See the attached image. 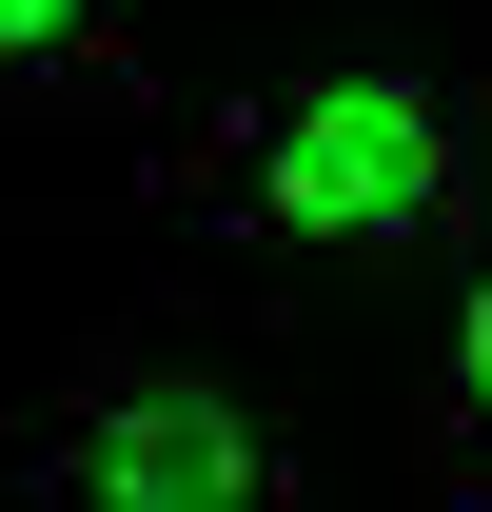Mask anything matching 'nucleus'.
Instances as JSON below:
<instances>
[{"label":"nucleus","mask_w":492,"mask_h":512,"mask_svg":"<svg viewBox=\"0 0 492 512\" xmlns=\"http://www.w3.org/2000/svg\"><path fill=\"white\" fill-rule=\"evenodd\" d=\"M433 453L492 493V237L433 276Z\"/></svg>","instance_id":"nucleus-3"},{"label":"nucleus","mask_w":492,"mask_h":512,"mask_svg":"<svg viewBox=\"0 0 492 512\" xmlns=\"http://www.w3.org/2000/svg\"><path fill=\"white\" fill-rule=\"evenodd\" d=\"M138 0H0V79H99Z\"/></svg>","instance_id":"nucleus-4"},{"label":"nucleus","mask_w":492,"mask_h":512,"mask_svg":"<svg viewBox=\"0 0 492 512\" xmlns=\"http://www.w3.org/2000/svg\"><path fill=\"white\" fill-rule=\"evenodd\" d=\"M178 197L256 256H414L473 217V99H433L394 60H315V79H256L237 119L178 138Z\"/></svg>","instance_id":"nucleus-1"},{"label":"nucleus","mask_w":492,"mask_h":512,"mask_svg":"<svg viewBox=\"0 0 492 512\" xmlns=\"http://www.w3.org/2000/svg\"><path fill=\"white\" fill-rule=\"evenodd\" d=\"M40 493H79V512H296V453L237 375H99L40 453Z\"/></svg>","instance_id":"nucleus-2"},{"label":"nucleus","mask_w":492,"mask_h":512,"mask_svg":"<svg viewBox=\"0 0 492 512\" xmlns=\"http://www.w3.org/2000/svg\"><path fill=\"white\" fill-rule=\"evenodd\" d=\"M40 512H79V493H40Z\"/></svg>","instance_id":"nucleus-5"}]
</instances>
